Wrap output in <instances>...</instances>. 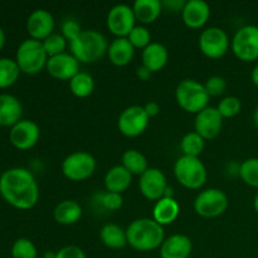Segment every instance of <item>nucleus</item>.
<instances>
[{
    "label": "nucleus",
    "instance_id": "37998d69",
    "mask_svg": "<svg viewBox=\"0 0 258 258\" xmlns=\"http://www.w3.org/2000/svg\"><path fill=\"white\" fill-rule=\"evenodd\" d=\"M151 76H153V73H151L150 71L148 70V68L144 67L143 64H141L140 67L136 68V77H138L140 81H144V82H146V81L150 80Z\"/></svg>",
    "mask_w": 258,
    "mask_h": 258
},
{
    "label": "nucleus",
    "instance_id": "b1692460",
    "mask_svg": "<svg viewBox=\"0 0 258 258\" xmlns=\"http://www.w3.org/2000/svg\"><path fill=\"white\" fill-rule=\"evenodd\" d=\"M82 207L80 203L72 199H66L58 203L53 211V218L58 224L72 226L80 222L82 218Z\"/></svg>",
    "mask_w": 258,
    "mask_h": 258
},
{
    "label": "nucleus",
    "instance_id": "f704fd0d",
    "mask_svg": "<svg viewBox=\"0 0 258 258\" xmlns=\"http://www.w3.org/2000/svg\"><path fill=\"white\" fill-rule=\"evenodd\" d=\"M13 258H38V249L35 244L28 238H19L12 247Z\"/></svg>",
    "mask_w": 258,
    "mask_h": 258
},
{
    "label": "nucleus",
    "instance_id": "c85d7f7f",
    "mask_svg": "<svg viewBox=\"0 0 258 258\" xmlns=\"http://www.w3.org/2000/svg\"><path fill=\"white\" fill-rule=\"evenodd\" d=\"M70 90L76 97L86 98L95 91V80L87 72H80L70 81Z\"/></svg>",
    "mask_w": 258,
    "mask_h": 258
},
{
    "label": "nucleus",
    "instance_id": "7c9ffc66",
    "mask_svg": "<svg viewBox=\"0 0 258 258\" xmlns=\"http://www.w3.org/2000/svg\"><path fill=\"white\" fill-rule=\"evenodd\" d=\"M204 145H206V140L196 131L185 134L180 141V149L183 151V155L194 156V158H199V155L203 153Z\"/></svg>",
    "mask_w": 258,
    "mask_h": 258
},
{
    "label": "nucleus",
    "instance_id": "de8ad7c7",
    "mask_svg": "<svg viewBox=\"0 0 258 258\" xmlns=\"http://www.w3.org/2000/svg\"><path fill=\"white\" fill-rule=\"evenodd\" d=\"M253 208H254V212L258 214V193L256 194V197H254L253 199Z\"/></svg>",
    "mask_w": 258,
    "mask_h": 258
},
{
    "label": "nucleus",
    "instance_id": "a211bd4d",
    "mask_svg": "<svg viewBox=\"0 0 258 258\" xmlns=\"http://www.w3.org/2000/svg\"><path fill=\"white\" fill-rule=\"evenodd\" d=\"M181 18L188 28L201 29L211 18V7L204 0H189L181 10Z\"/></svg>",
    "mask_w": 258,
    "mask_h": 258
},
{
    "label": "nucleus",
    "instance_id": "5701e85b",
    "mask_svg": "<svg viewBox=\"0 0 258 258\" xmlns=\"http://www.w3.org/2000/svg\"><path fill=\"white\" fill-rule=\"evenodd\" d=\"M180 214V206L174 198H161L153 208V219L160 226L174 223Z\"/></svg>",
    "mask_w": 258,
    "mask_h": 258
},
{
    "label": "nucleus",
    "instance_id": "f257e3e1",
    "mask_svg": "<svg viewBox=\"0 0 258 258\" xmlns=\"http://www.w3.org/2000/svg\"><path fill=\"white\" fill-rule=\"evenodd\" d=\"M0 196L20 211H29L39 201V186L28 169L12 168L0 176Z\"/></svg>",
    "mask_w": 258,
    "mask_h": 258
},
{
    "label": "nucleus",
    "instance_id": "72a5a7b5",
    "mask_svg": "<svg viewBox=\"0 0 258 258\" xmlns=\"http://www.w3.org/2000/svg\"><path fill=\"white\" fill-rule=\"evenodd\" d=\"M42 43L43 47H44V50L47 52L49 58L66 53V48H67L68 44L67 39L62 34H58V33H53L52 35H49Z\"/></svg>",
    "mask_w": 258,
    "mask_h": 258
},
{
    "label": "nucleus",
    "instance_id": "2eb2a0df",
    "mask_svg": "<svg viewBox=\"0 0 258 258\" xmlns=\"http://www.w3.org/2000/svg\"><path fill=\"white\" fill-rule=\"evenodd\" d=\"M223 127V117L217 107H207L196 115L194 131L204 140H213L221 134Z\"/></svg>",
    "mask_w": 258,
    "mask_h": 258
},
{
    "label": "nucleus",
    "instance_id": "4468645a",
    "mask_svg": "<svg viewBox=\"0 0 258 258\" xmlns=\"http://www.w3.org/2000/svg\"><path fill=\"white\" fill-rule=\"evenodd\" d=\"M168 186V179H166L165 174L158 168H149L140 176V180H139V188H140L141 194L148 201H160L165 194Z\"/></svg>",
    "mask_w": 258,
    "mask_h": 258
},
{
    "label": "nucleus",
    "instance_id": "6e6552de",
    "mask_svg": "<svg viewBox=\"0 0 258 258\" xmlns=\"http://www.w3.org/2000/svg\"><path fill=\"white\" fill-rule=\"evenodd\" d=\"M228 197L218 188H209L201 191L194 199V211L203 218H217L228 208Z\"/></svg>",
    "mask_w": 258,
    "mask_h": 258
},
{
    "label": "nucleus",
    "instance_id": "f8f14e48",
    "mask_svg": "<svg viewBox=\"0 0 258 258\" xmlns=\"http://www.w3.org/2000/svg\"><path fill=\"white\" fill-rule=\"evenodd\" d=\"M106 25L111 34L116 38H127L131 30L136 27L133 7L127 4H117L111 8L106 18Z\"/></svg>",
    "mask_w": 258,
    "mask_h": 258
},
{
    "label": "nucleus",
    "instance_id": "412c9836",
    "mask_svg": "<svg viewBox=\"0 0 258 258\" xmlns=\"http://www.w3.org/2000/svg\"><path fill=\"white\" fill-rule=\"evenodd\" d=\"M23 107L20 101L9 93L0 95V125L13 127L22 120Z\"/></svg>",
    "mask_w": 258,
    "mask_h": 258
},
{
    "label": "nucleus",
    "instance_id": "20e7f679",
    "mask_svg": "<svg viewBox=\"0 0 258 258\" xmlns=\"http://www.w3.org/2000/svg\"><path fill=\"white\" fill-rule=\"evenodd\" d=\"M209 95L203 83L196 80H183L175 88V100L179 107L188 113H199L208 107Z\"/></svg>",
    "mask_w": 258,
    "mask_h": 258
},
{
    "label": "nucleus",
    "instance_id": "9d476101",
    "mask_svg": "<svg viewBox=\"0 0 258 258\" xmlns=\"http://www.w3.org/2000/svg\"><path fill=\"white\" fill-rule=\"evenodd\" d=\"M199 49L209 59H221L231 47L226 30L219 27H209L199 35Z\"/></svg>",
    "mask_w": 258,
    "mask_h": 258
},
{
    "label": "nucleus",
    "instance_id": "58836bf2",
    "mask_svg": "<svg viewBox=\"0 0 258 258\" xmlns=\"http://www.w3.org/2000/svg\"><path fill=\"white\" fill-rule=\"evenodd\" d=\"M60 30L62 33L60 34L67 39V42H72L75 40L78 35L82 33V28H81L80 23L75 19H66L64 22L62 23V27H60Z\"/></svg>",
    "mask_w": 258,
    "mask_h": 258
},
{
    "label": "nucleus",
    "instance_id": "6ab92c4d",
    "mask_svg": "<svg viewBox=\"0 0 258 258\" xmlns=\"http://www.w3.org/2000/svg\"><path fill=\"white\" fill-rule=\"evenodd\" d=\"M193 251V242L185 234H173L165 238L160 246L161 258H189Z\"/></svg>",
    "mask_w": 258,
    "mask_h": 258
},
{
    "label": "nucleus",
    "instance_id": "7ed1b4c3",
    "mask_svg": "<svg viewBox=\"0 0 258 258\" xmlns=\"http://www.w3.org/2000/svg\"><path fill=\"white\" fill-rule=\"evenodd\" d=\"M108 42L102 33L95 29L82 30L75 40L70 42L71 54L80 63L91 64L107 54Z\"/></svg>",
    "mask_w": 258,
    "mask_h": 258
},
{
    "label": "nucleus",
    "instance_id": "a18cd8bd",
    "mask_svg": "<svg viewBox=\"0 0 258 258\" xmlns=\"http://www.w3.org/2000/svg\"><path fill=\"white\" fill-rule=\"evenodd\" d=\"M4 45H5V34H4V30L0 28V50L4 48Z\"/></svg>",
    "mask_w": 258,
    "mask_h": 258
},
{
    "label": "nucleus",
    "instance_id": "aec40b11",
    "mask_svg": "<svg viewBox=\"0 0 258 258\" xmlns=\"http://www.w3.org/2000/svg\"><path fill=\"white\" fill-rule=\"evenodd\" d=\"M144 67L148 68L151 73H156L163 70L169 60V50L164 44L153 42L143 50L141 54Z\"/></svg>",
    "mask_w": 258,
    "mask_h": 258
},
{
    "label": "nucleus",
    "instance_id": "39448f33",
    "mask_svg": "<svg viewBox=\"0 0 258 258\" xmlns=\"http://www.w3.org/2000/svg\"><path fill=\"white\" fill-rule=\"evenodd\" d=\"M48 54L44 50L43 43L29 38L20 43L17 49L15 62L20 72L25 75H38L47 67Z\"/></svg>",
    "mask_w": 258,
    "mask_h": 258
},
{
    "label": "nucleus",
    "instance_id": "ea45409f",
    "mask_svg": "<svg viewBox=\"0 0 258 258\" xmlns=\"http://www.w3.org/2000/svg\"><path fill=\"white\" fill-rule=\"evenodd\" d=\"M55 258H87L82 248L77 246H64L55 252Z\"/></svg>",
    "mask_w": 258,
    "mask_h": 258
},
{
    "label": "nucleus",
    "instance_id": "79ce46f5",
    "mask_svg": "<svg viewBox=\"0 0 258 258\" xmlns=\"http://www.w3.org/2000/svg\"><path fill=\"white\" fill-rule=\"evenodd\" d=\"M165 5L166 8L171 10V12H180L183 10L185 2H180V0H170V2H164L163 7Z\"/></svg>",
    "mask_w": 258,
    "mask_h": 258
},
{
    "label": "nucleus",
    "instance_id": "ddd939ff",
    "mask_svg": "<svg viewBox=\"0 0 258 258\" xmlns=\"http://www.w3.org/2000/svg\"><path fill=\"white\" fill-rule=\"evenodd\" d=\"M40 128L34 121L20 120L10 127L9 140L18 150H29L39 141Z\"/></svg>",
    "mask_w": 258,
    "mask_h": 258
},
{
    "label": "nucleus",
    "instance_id": "4c0bfd02",
    "mask_svg": "<svg viewBox=\"0 0 258 258\" xmlns=\"http://www.w3.org/2000/svg\"><path fill=\"white\" fill-rule=\"evenodd\" d=\"M204 87H206L209 97H221L226 93L227 82L221 76H212L204 83Z\"/></svg>",
    "mask_w": 258,
    "mask_h": 258
},
{
    "label": "nucleus",
    "instance_id": "2f4dec72",
    "mask_svg": "<svg viewBox=\"0 0 258 258\" xmlns=\"http://www.w3.org/2000/svg\"><path fill=\"white\" fill-rule=\"evenodd\" d=\"M238 175L248 186L258 189V158H248L239 165Z\"/></svg>",
    "mask_w": 258,
    "mask_h": 258
},
{
    "label": "nucleus",
    "instance_id": "4be33fe9",
    "mask_svg": "<svg viewBox=\"0 0 258 258\" xmlns=\"http://www.w3.org/2000/svg\"><path fill=\"white\" fill-rule=\"evenodd\" d=\"M135 55V48L127 38H115L108 45L107 57L116 67H125L130 64Z\"/></svg>",
    "mask_w": 258,
    "mask_h": 258
},
{
    "label": "nucleus",
    "instance_id": "dca6fc26",
    "mask_svg": "<svg viewBox=\"0 0 258 258\" xmlns=\"http://www.w3.org/2000/svg\"><path fill=\"white\" fill-rule=\"evenodd\" d=\"M81 63L71 53H62L59 55L48 58L47 72L50 77L58 81H71L80 72Z\"/></svg>",
    "mask_w": 258,
    "mask_h": 258
},
{
    "label": "nucleus",
    "instance_id": "a878e982",
    "mask_svg": "<svg viewBox=\"0 0 258 258\" xmlns=\"http://www.w3.org/2000/svg\"><path fill=\"white\" fill-rule=\"evenodd\" d=\"M136 22L141 24H151L156 22L163 12V3L160 0H136L133 5Z\"/></svg>",
    "mask_w": 258,
    "mask_h": 258
},
{
    "label": "nucleus",
    "instance_id": "c9c22d12",
    "mask_svg": "<svg viewBox=\"0 0 258 258\" xmlns=\"http://www.w3.org/2000/svg\"><path fill=\"white\" fill-rule=\"evenodd\" d=\"M128 42L133 44V47L140 48V49H145L148 45H150L151 43V33L145 25H136L133 30H131L130 34L127 35Z\"/></svg>",
    "mask_w": 258,
    "mask_h": 258
},
{
    "label": "nucleus",
    "instance_id": "0eeeda50",
    "mask_svg": "<svg viewBox=\"0 0 258 258\" xmlns=\"http://www.w3.org/2000/svg\"><path fill=\"white\" fill-rule=\"evenodd\" d=\"M231 49L242 62L258 59V27L249 24L239 28L231 40Z\"/></svg>",
    "mask_w": 258,
    "mask_h": 258
},
{
    "label": "nucleus",
    "instance_id": "f3484780",
    "mask_svg": "<svg viewBox=\"0 0 258 258\" xmlns=\"http://www.w3.org/2000/svg\"><path fill=\"white\" fill-rule=\"evenodd\" d=\"M54 18L45 9L34 10L28 17L27 32L32 39L43 42L54 33Z\"/></svg>",
    "mask_w": 258,
    "mask_h": 258
},
{
    "label": "nucleus",
    "instance_id": "cd10ccee",
    "mask_svg": "<svg viewBox=\"0 0 258 258\" xmlns=\"http://www.w3.org/2000/svg\"><path fill=\"white\" fill-rule=\"evenodd\" d=\"M121 165L131 174V175L141 176L146 170L149 169L148 159L145 158L143 153L135 150V149H130L126 150L122 154L121 158Z\"/></svg>",
    "mask_w": 258,
    "mask_h": 258
},
{
    "label": "nucleus",
    "instance_id": "49530a36",
    "mask_svg": "<svg viewBox=\"0 0 258 258\" xmlns=\"http://www.w3.org/2000/svg\"><path fill=\"white\" fill-rule=\"evenodd\" d=\"M43 258H55V252L48 251L43 254Z\"/></svg>",
    "mask_w": 258,
    "mask_h": 258
},
{
    "label": "nucleus",
    "instance_id": "bb28decb",
    "mask_svg": "<svg viewBox=\"0 0 258 258\" xmlns=\"http://www.w3.org/2000/svg\"><path fill=\"white\" fill-rule=\"evenodd\" d=\"M100 239L107 248L121 249L127 246L126 229L115 223H106L100 231Z\"/></svg>",
    "mask_w": 258,
    "mask_h": 258
},
{
    "label": "nucleus",
    "instance_id": "f03ea898",
    "mask_svg": "<svg viewBox=\"0 0 258 258\" xmlns=\"http://www.w3.org/2000/svg\"><path fill=\"white\" fill-rule=\"evenodd\" d=\"M127 244L139 252H150L160 248L165 241L164 227L153 218H139L126 228Z\"/></svg>",
    "mask_w": 258,
    "mask_h": 258
},
{
    "label": "nucleus",
    "instance_id": "423d86ee",
    "mask_svg": "<svg viewBox=\"0 0 258 258\" xmlns=\"http://www.w3.org/2000/svg\"><path fill=\"white\" fill-rule=\"evenodd\" d=\"M174 175L181 186L198 190L206 184L208 174L201 159L181 155L174 164Z\"/></svg>",
    "mask_w": 258,
    "mask_h": 258
},
{
    "label": "nucleus",
    "instance_id": "9b49d317",
    "mask_svg": "<svg viewBox=\"0 0 258 258\" xmlns=\"http://www.w3.org/2000/svg\"><path fill=\"white\" fill-rule=\"evenodd\" d=\"M150 118L146 115L144 106H128L120 113L117 120L118 131L126 138H138L148 128Z\"/></svg>",
    "mask_w": 258,
    "mask_h": 258
},
{
    "label": "nucleus",
    "instance_id": "393cba45",
    "mask_svg": "<svg viewBox=\"0 0 258 258\" xmlns=\"http://www.w3.org/2000/svg\"><path fill=\"white\" fill-rule=\"evenodd\" d=\"M106 191L122 194L128 189L133 181V175L122 165H115L105 175Z\"/></svg>",
    "mask_w": 258,
    "mask_h": 258
},
{
    "label": "nucleus",
    "instance_id": "a19ab883",
    "mask_svg": "<svg viewBox=\"0 0 258 258\" xmlns=\"http://www.w3.org/2000/svg\"><path fill=\"white\" fill-rule=\"evenodd\" d=\"M144 110H145L149 118H153L159 115V112H160V106H159V103L155 102V101H150V102H148L144 106Z\"/></svg>",
    "mask_w": 258,
    "mask_h": 258
},
{
    "label": "nucleus",
    "instance_id": "e433bc0d",
    "mask_svg": "<svg viewBox=\"0 0 258 258\" xmlns=\"http://www.w3.org/2000/svg\"><path fill=\"white\" fill-rule=\"evenodd\" d=\"M98 203L102 206L103 209L110 212L118 211L122 207L123 199L121 194L111 193V191H103L98 196Z\"/></svg>",
    "mask_w": 258,
    "mask_h": 258
},
{
    "label": "nucleus",
    "instance_id": "473e14b6",
    "mask_svg": "<svg viewBox=\"0 0 258 258\" xmlns=\"http://www.w3.org/2000/svg\"><path fill=\"white\" fill-rule=\"evenodd\" d=\"M217 110L223 118L236 117L242 110V102L236 96H226L219 101Z\"/></svg>",
    "mask_w": 258,
    "mask_h": 258
},
{
    "label": "nucleus",
    "instance_id": "c03bdc74",
    "mask_svg": "<svg viewBox=\"0 0 258 258\" xmlns=\"http://www.w3.org/2000/svg\"><path fill=\"white\" fill-rule=\"evenodd\" d=\"M251 80H252V82H253V85L256 86V87H258V64L253 68V70H252Z\"/></svg>",
    "mask_w": 258,
    "mask_h": 258
},
{
    "label": "nucleus",
    "instance_id": "c756f323",
    "mask_svg": "<svg viewBox=\"0 0 258 258\" xmlns=\"http://www.w3.org/2000/svg\"><path fill=\"white\" fill-rule=\"evenodd\" d=\"M20 75L17 62L12 58H0V88L14 85Z\"/></svg>",
    "mask_w": 258,
    "mask_h": 258
},
{
    "label": "nucleus",
    "instance_id": "1a4fd4ad",
    "mask_svg": "<svg viewBox=\"0 0 258 258\" xmlns=\"http://www.w3.org/2000/svg\"><path fill=\"white\" fill-rule=\"evenodd\" d=\"M62 173L68 180L83 181L93 175L96 159L87 151H75L62 161Z\"/></svg>",
    "mask_w": 258,
    "mask_h": 258
},
{
    "label": "nucleus",
    "instance_id": "09e8293b",
    "mask_svg": "<svg viewBox=\"0 0 258 258\" xmlns=\"http://www.w3.org/2000/svg\"><path fill=\"white\" fill-rule=\"evenodd\" d=\"M253 122L258 128V107L256 108V110H254V112H253Z\"/></svg>",
    "mask_w": 258,
    "mask_h": 258
}]
</instances>
